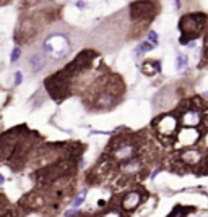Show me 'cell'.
Returning a JSON list of instances; mask_svg holds the SVG:
<instances>
[{
	"label": "cell",
	"instance_id": "obj_7",
	"mask_svg": "<svg viewBox=\"0 0 208 217\" xmlns=\"http://www.w3.org/2000/svg\"><path fill=\"white\" fill-rule=\"evenodd\" d=\"M114 156L119 159V161H124V159H128V157L133 156V144L127 143V144H120V146L116 149Z\"/></svg>",
	"mask_w": 208,
	"mask_h": 217
},
{
	"label": "cell",
	"instance_id": "obj_17",
	"mask_svg": "<svg viewBox=\"0 0 208 217\" xmlns=\"http://www.w3.org/2000/svg\"><path fill=\"white\" fill-rule=\"evenodd\" d=\"M2 183H3V177H2V175H0V185H2Z\"/></svg>",
	"mask_w": 208,
	"mask_h": 217
},
{
	"label": "cell",
	"instance_id": "obj_6",
	"mask_svg": "<svg viewBox=\"0 0 208 217\" xmlns=\"http://www.w3.org/2000/svg\"><path fill=\"white\" fill-rule=\"evenodd\" d=\"M140 199H142L140 193H137V191H130L127 196L124 198V201H122V206H124V209H127V211H132V209H135V207L140 204Z\"/></svg>",
	"mask_w": 208,
	"mask_h": 217
},
{
	"label": "cell",
	"instance_id": "obj_4",
	"mask_svg": "<svg viewBox=\"0 0 208 217\" xmlns=\"http://www.w3.org/2000/svg\"><path fill=\"white\" fill-rule=\"evenodd\" d=\"M197 139H198V131L195 128H182V131L179 133L177 138L179 144H182V146H190Z\"/></svg>",
	"mask_w": 208,
	"mask_h": 217
},
{
	"label": "cell",
	"instance_id": "obj_9",
	"mask_svg": "<svg viewBox=\"0 0 208 217\" xmlns=\"http://www.w3.org/2000/svg\"><path fill=\"white\" fill-rule=\"evenodd\" d=\"M143 71L146 75H153V73L159 71V65L154 63V62H146V63H143Z\"/></svg>",
	"mask_w": 208,
	"mask_h": 217
},
{
	"label": "cell",
	"instance_id": "obj_1",
	"mask_svg": "<svg viewBox=\"0 0 208 217\" xmlns=\"http://www.w3.org/2000/svg\"><path fill=\"white\" fill-rule=\"evenodd\" d=\"M44 52L54 60H60L70 52V40L64 34H52L44 42Z\"/></svg>",
	"mask_w": 208,
	"mask_h": 217
},
{
	"label": "cell",
	"instance_id": "obj_10",
	"mask_svg": "<svg viewBox=\"0 0 208 217\" xmlns=\"http://www.w3.org/2000/svg\"><path fill=\"white\" fill-rule=\"evenodd\" d=\"M176 68H177V71L187 70V57L185 55H179L177 57V63H176Z\"/></svg>",
	"mask_w": 208,
	"mask_h": 217
},
{
	"label": "cell",
	"instance_id": "obj_8",
	"mask_svg": "<svg viewBox=\"0 0 208 217\" xmlns=\"http://www.w3.org/2000/svg\"><path fill=\"white\" fill-rule=\"evenodd\" d=\"M44 65H46V60L42 58V55H34L31 58V68H33V71H39Z\"/></svg>",
	"mask_w": 208,
	"mask_h": 217
},
{
	"label": "cell",
	"instance_id": "obj_13",
	"mask_svg": "<svg viewBox=\"0 0 208 217\" xmlns=\"http://www.w3.org/2000/svg\"><path fill=\"white\" fill-rule=\"evenodd\" d=\"M153 44H150V42H143V44H142V46H140V50H142V52H148V50H151V49H153Z\"/></svg>",
	"mask_w": 208,
	"mask_h": 217
},
{
	"label": "cell",
	"instance_id": "obj_15",
	"mask_svg": "<svg viewBox=\"0 0 208 217\" xmlns=\"http://www.w3.org/2000/svg\"><path fill=\"white\" fill-rule=\"evenodd\" d=\"M21 81H23V76H21L20 71H16V73H15V84L18 86V84L21 83Z\"/></svg>",
	"mask_w": 208,
	"mask_h": 217
},
{
	"label": "cell",
	"instance_id": "obj_14",
	"mask_svg": "<svg viewBox=\"0 0 208 217\" xmlns=\"http://www.w3.org/2000/svg\"><path fill=\"white\" fill-rule=\"evenodd\" d=\"M20 47H15V50H13V54H11V62H16L18 60V57H20Z\"/></svg>",
	"mask_w": 208,
	"mask_h": 217
},
{
	"label": "cell",
	"instance_id": "obj_12",
	"mask_svg": "<svg viewBox=\"0 0 208 217\" xmlns=\"http://www.w3.org/2000/svg\"><path fill=\"white\" fill-rule=\"evenodd\" d=\"M148 40H150V44H158V36H156V33H150L148 34Z\"/></svg>",
	"mask_w": 208,
	"mask_h": 217
},
{
	"label": "cell",
	"instance_id": "obj_11",
	"mask_svg": "<svg viewBox=\"0 0 208 217\" xmlns=\"http://www.w3.org/2000/svg\"><path fill=\"white\" fill-rule=\"evenodd\" d=\"M85 198H86V190H83V191L78 194V198L75 199V202H73V206L75 207H78L80 204H83V201H85Z\"/></svg>",
	"mask_w": 208,
	"mask_h": 217
},
{
	"label": "cell",
	"instance_id": "obj_3",
	"mask_svg": "<svg viewBox=\"0 0 208 217\" xmlns=\"http://www.w3.org/2000/svg\"><path fill=\"white\" fill-rule=\"evenodd\" d=\"M154 128L161 136H171L174 135L176 128H177V120L174 115H164L158 121H154Z\"/></svg>",
	"mask_w": 208,
	"mask_h": 217
},
{
	"label": "cell",
	"instance_id": "obj_5",
	"mask_svg": "<svg viewBox=\"0 0 208 217\" xmlns=\"http://www.w3.org/2000/svg\"><path fill=\"white\" fill-rule=\"evenodd\" d=\"M200 120H202L200 112L193 110V109L184 112V115H182V125H184V128H195V126L200 123Z\"/></svg>",
	"mask_w": 208,
	"mask_h": 217
},
{
	"label": "cell",
	"instance_id": "obj_16",
	"mask_svg": "<svg viewBox=\"0 0 208 217\" xmlns=\"http://www.w3.org/2000/svg\"><path fill=\"white\" fill-rule=\"evenodd\" d=\"M104 217H122L120 216V212H117V211H111V212H107Z\"/></svg>",
	"mask_w": 208,
	"mask_h": 217
},
{
	"label": "cell",
	"instance_id": "obj_2",
	"mask_svg": "<svg viewBox=\"0 0 208 217\" xmlns=\"http://www.w3.org/2000/svg\"><path fill=\"white\" fill-rule=\"evenodd\" d=\"M205 20H207V16L202 15V13H190V15H185L181 20V31H184L185 34L193 39V37H197L198 33L202 31L203 25H205Z\"/></svg>",
	"mask_w": 208,
	"mask_h": 217
}]
</instances>
